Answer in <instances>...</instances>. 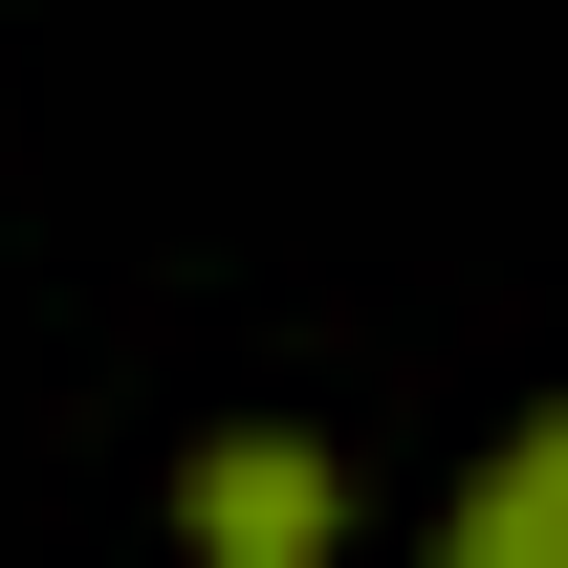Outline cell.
I'll use <instances>...</instances> for the list:
<instances>
[{
  "instance_id": "obj_1",
  "label": "cell",
  "mask_w": 568,
  "mask_h": 568,
  "mask_svg": "<svg viewBox=\"0 0 568 568\" xmlns=\"http://www.w3.org/2000/svg\"><path fill=\"white\" fill-rule=\"evenodd\" d=\"M175 547H197V568H328V547H351L328 437H197V459H175Z\"/></svg>"
},
{
  "instance_id": "obj_2",
  "label": "cell",
  "mask_w": 568,
  "mask_h": 568,
  "mask_svg": "<svg viewBox=\"0 0 568 568\" xmlns=\"http://www.w3.org/2000/svg\"><path fill=\"white\" fill-rule=\"evenodd\" d=\"M437 568H568V394L525 437H503L481 481H459V525H437Z\"/></svg>"
}]
</instances>
